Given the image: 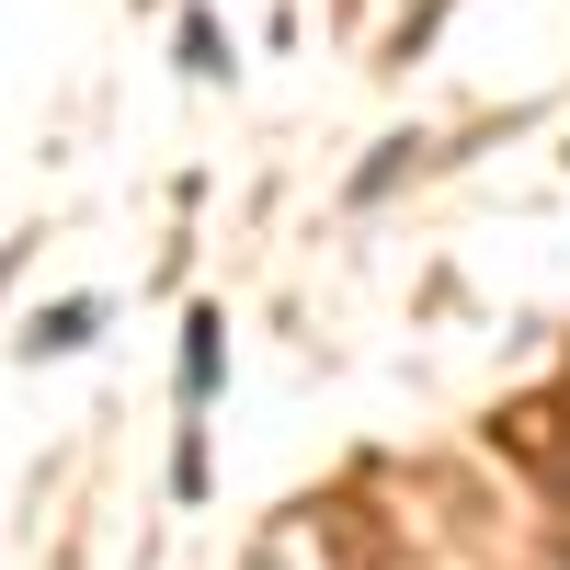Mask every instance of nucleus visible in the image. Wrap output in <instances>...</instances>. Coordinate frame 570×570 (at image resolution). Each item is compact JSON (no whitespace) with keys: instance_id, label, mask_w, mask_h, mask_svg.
Masks as SVG:
<instances>
[{"instance_id":"obj_1","label":"nucleus","mask_w":570,"mask_h":570,"mask_svg":"<svg viewBox=\"0 0 570 570\" xmlns=\"http://www.w3.org/2000/svg\"><path fill=\"white\" fill-rule=\"evenodd\" d=\"M91 320H104L91 297H69V308H46V320L23 331V354H80V343H91Z\"/></svg>"}]
</instances>
